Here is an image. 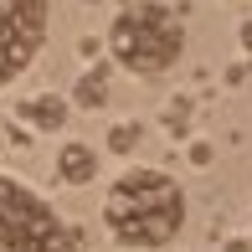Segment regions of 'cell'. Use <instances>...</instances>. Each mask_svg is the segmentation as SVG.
<instances>
[{"label":"cell","mask_w":252,"mask_h":252,"mask_svg":"<svg viewBox=\"0 0 252 252\" xmlns=\"http://www.w3.org/2000/svg\"><path fill=\"white\" fill-rule=\"evenodd\" d=\"M221 252H252V242H247V237H232V242H226Z\"/></svg>","instance_id":"cell-12"},{"label":"cell","mask_w":252,"mask_h":252,"mask_svg":"<svg viewBox=\"0 0 252 252\" xmlns=\"http://www.w3.org/2000/svg\"><path fill=\"white\" fill-rule=\"evenodd\" d=\"M226 83H232V88H242V83H247V67H242V62H237V67H226Z\"/></svg>","instance_id":"cell-9"},{"label":"cell","mask_w":252,"mask_h":252,"mask_svg":"<svg viewBox=\"0 0 252 252\" xmlns=\"http://www.w3.org/2000/svg\"><path fill=\"white\" fill-rule=\"evenodd\" d=\"M108 52L113 62H124L129 72L139 77H155V72H170L186 52V31H180V16L159 0H134L113 16L108 26Z\"/></svg>","instance_id":"cell-2"},{"label":"cell","mask_w":252,"mask_h":252,"mask_svg":"<svg viewBox=\"0 0 252 252\" xmlns=\"http://www.w3.org/2000/svg\"><path fill=\"white\" fill-rule=\"evenodd\" d=\"M72 103H77V108H103V103H108V72H103V67L83 72L77 88H72Z\"/></svg>","instance_id":"cell-6"},{"label":"cell","mask_w":252,"mask_h":252,"mask_svg":"<svg viewBox=\"0 0 252 252\" xmlns=\"http://www.w3.org/2000/svg\"><path fill=\"white\" fill-rule=\"evenodd\" d=\"M0 252H77L67 221L16 175H0Z\"/></svg>","instance_id":"cell-3"},{"label":"cell","mask_w":252,"mask_h":252,"mask_svg":"<svg viewBox=\"0 0 252 252\" xmlns=\"http://www.w3.org/2000/svg\"><path fill=\"white\" fill-rule=\"evenodd\" d=\"M190 159H196V165H211V144H190Z\"/></svg>","instance_id":"cell-10"},{"label":"cell","mask_w":252,"mask_h":252,"mask_svg":"<svg viewBox=\"0 0 252 252\" xmlns=\"http://www.w3.org/2000/svg\"><path fill=\"white\" fill-rule=\"evenodd\" d=\"M26 119L36 124V129H62V124H67V103L57 93H41V98L26 103Z\"/></svg>","instance_id":"cell-7"},{"label":"cell","mask_w":252,"mask_h":252,"mask_svg":"<svg viewBox=\"0 0 252 252\" xmlns=\"http://www.w3.org/2000/svg\"><path fill=\"white\" fill-rule=\"evenodd\" d=\"M134 144H139V124H119V129H108V150L113 155H129Z\"/></svg>","instance_id":"cell-8"},{"label":"cell","mask_w":252,"mask_h":252,"mask_svg":"<svg viewBox=\"0 0 252 252\" xmlns=\"http://www.w3.org/2000/svg\"><path fill=\"white\" fill-rule=\"evenodd\" d=\"M103 221L124 247H165L186 226V190L165 170H124L103 196Z\"/></svg>","instance_id":"cell-1"},{"label":"cell","mask_w":252,"mask_h":252,"mask_svg":"<svg viewBox=\"0 0 252 252\" xmlns=\"http://www.w3.org/2000/svg\"><path fill=\"white\" fill-rule=\"evenodd\" d=\"M47 47V0H0V88L16 83Z\"/></svg>","instance_id":"cell-4"},{"label":"cell","mask_w":252,"mask_h":252,"mask_svg":"<svg viewBox=\"0 0 252 252\" xmlns=\"http://www.w3.org/2000/svg\"><path fill=\"white\" fill-rule=\"evenodd\" d=\"M237 41H242V47H247V52H252V16H247V21H242V31H237Z\"/></svg>","instance_id":"cell-11"},{"label":"cell","mask_w":252,"mask_h":252,"mask_svg":"<svg viewBox=\"0 0 252 252\" xmlns=\"http://www.w3.org/2000/svg\"><path fill=\"white\" fill-rule=\"evenodd\" d=\"M57 175H62V186H88V180L98 175V150H88V144H62Z\"/></svg>","instance_id":"cell-5"}]
</instances>
